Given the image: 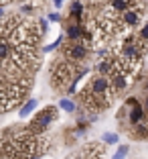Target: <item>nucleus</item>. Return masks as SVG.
<instances>
[{
    "instance_id": "nucleus-1",
    "label": "nucleus",
    "mask_w": 148,
    "mask_h": 159,
    "mask_svg": "<svg viewBox=\"0 0 148 159\" xmlns=\"http://www.w3.org/2000/svg\"><path fill=\"white\" fill-rule=\"evenodd\" d=\"M114 96H116V90L112 86L110 78L108 75L97 74L89 80V84L83 88L81 92V102L87 110L95 112V110H104L114 102Z\"/></svg>"
},
{
    "instance_id": "nucleus-2",
    "label": "nucleus",
    "mask_w": 148,
    "mask_h": 159,
    "mask_svg": "<svg viewBox=\"0 0 148 159\" xmlns=\"http://www.w3.org/2000/svg\"><path fill=\"white\" fill-rule=\"evenodd\" d=\"M75 70H77V66H73L71 61L59 57V59L51 66V78H49V80H51V86L55 90H63L65 86L73 80Z\"/></svg>"
},
{
    "instance_id": "nucleus-3",
    "label": "nucleus",
    "mask_w": 148,
    "mask_h": 159,
    "mask_svg": "<svg viewBox=\"0 0 148 159\" xmlns=\"http://www.w3.org/2000/svg\"><path fill=\"white\" fill-rule=\"evenodd\" d=\"M91 55V45L85 39H77V41H67L63 47V59L71 61L73 66H83L87 57Z\"/></svg>"
},
{
    "instance_id": "nucleus-4",
    "label": "nucleus",
    "mask_w": 148,
    "mask_h": 159,
    "mask_svg": "<svg viewBox=\"0 0 148 159\" xmlns=\"http://www.w3.org/2000/svg\"><path fill=\"white\" fill-rule=\"evenodd\" d=\"M55 120H57V108L47 106V108H43L41 112L35 114V118L28 122V131L35 133V135H41V133H45L47 129L51 126V122H55Z\"/></svg>"
},
{
    "instance_id": "nucleus-5",
    "label": "nucleus",
    "mask_w": 148,
    "mask_h": 159,
    "mask_svg": "<svg viewBox=\"0 0 148 159\" xmlns=\"http://www.w3.org/2000/svg\"><path fill=\"white\" fill-rule=\"evenodd\" d=\"M140 20H142V8H140V4H134V6H130L128 10L120 12L122 27H136V25H140Z\"/></svg>"
},
{
    "instance_id": "nucleus-6",
    "label": "nucleus",
    "mask_w": 148,
    "mask_h": 159,
    "mask_svg": "<svg viewBox=\"0 0 148 159\" xmlns=\"http://www.w3.org/2000/svg\"><path fill=\"white\" fill-rule=\"evenodd\" d=\"M106 153H104V147L93 143V145H87L81 149V153L77 155V159H104Z\"/></svg>"
},
{
    "instance_id": "nucleus-7",
    "label": "nucleus",
    "mask_w": 148,
    "mask_h": 159,
    "mask_svg": "<svg viewBox=\"0 0 148 159\" xmlns=\"http://www.w3.org/2000/svg\"><path fill=\"white\" fill-rule=\"evenodd\" d=\"M69 14H71V19H75V20L83 19V14H85V2H83V0H75L73 4H71Z\"/></svg>"
},
{
    "instance_id": "nucleus-8",
    "label": "nucleus",
    "mask_w": 148,
    "mask_h": 159,
    "mask_svg": "<svg viewBox=\"0 0 148 159\" xmlns=\"http://www.w3.org/2000/svg\"><path fill=\"white\" fill-rule=\"evenodd\" d=\"M35 108H37V100H35V98L27 100V102L23 104V108L19 110V116H20V118H27L31 112H35Z\"/></svg>"
},
{
    "instance_id": "nucleus-9",
    "label": "nucleus",
    "mask_w": 148,
    "mask_h": 159,
    "mask_svg": "<svg viewBox=\"0 0 148 159\" xmlns=\"http://www.w3.org/2000/svg\"><path fill=\"white\" fill-rule=\"evenodd\" d=\"M59 108H63V110H65V112H75V108H77V106H75V102H73V100H69V98H61L59 100Z\"/></svg>"
},
{
    "instance_id": "nucleus-10",
    "label": "nucleus",
    "mask_w": 148,
    "mask_h": 159,
    "mask_svg": "<svg viewBox=\"0 0 148 159\" xmlns=\"http://www.w3.org/2000/svg\"><path fill=\"white\" fill-rule=\"evenodd\" d=\"M118 139H120V137H118V133H106V135L102 137V141H104V143H108V145H116Z\"/></svg>"
},
{
    "instance_id": "nucleus-11",
    "label": "nucleus",
    "mask_w": 148,
    "mask_h": 159,
    "mask_svg": "<svg viewBox=\"0 0 148 159\" xmlns=\"http://www.w3.org/2000/svg\"><path fill=\"white\" fill-rule=\"evenodd\" d=\"M128 151H130V147H128V145H122L120 149H118V153L114 155L112 159H126V155H128Z\"/></svg>"
},
{
    "instance_id": "nucleus-12",
    "label": "nucleus",
    "mask_w": 148,
    "mask_h": 159,
    "mask_svg": "<svg viewBox=\"0 0 148 159\" xmlns=\"http://www.w3.org/2000/svg\"><path fill=\"white\" fill-rule=\"evenodd\" d=\"M138 37H140V39H144V41H148V23H144L142 27H140Z\"/></svg>"
},
{
    "instance_id": "nucleus-13",
    "label": "nucleus",
    "mask_w": 148,
    "mask_h": 159,
    "mask_svg": "<svg viewBox=\"0 0 148 159\" xmlns=\"http://www.w3.org/2000/svg\"><path fill=\"white\" fill-rule=\"evenodd\" d=\"M61 43H63V35H59V37L55 39V43H51V45H47L45 49H47V51H53V49H57V47H59Z\"/></svg>"
},
{
    "instance_id": "nucleus-14",
    "label": "nucleus",
    "mask_w": 148,
    "mask_h": 159,
    "mask_svg": "<svg viewBox=\"0 0 148 159\" xmlns=\"http://www.w3.org/2000/svg\"><path fill=\"white\" fill-rule=\"evenodd\" d=\"M39 25H41V31H49V23H47L45 19H41V20H39Z\"/></svg>"
},
{
    "instance_id": "nucleus-15",
    "label": "nucleus",
    "mask_w": 148,
    "mask_h": 159,
    "mask_svg": "<svg viewBox=\"0 0 148 159\" xmlns=\"http://www.w3.org/2000/svg\"><path fill=\"white\" fill-rule=\"evenodd\" d=\"M23 12H32V4H24L23 6Z\"/></svg>"
},
{
    "instance_id": "nucleus-16",
    "label": "nucleus",
    "mask_w": 148,
    "mask_h": 159,
    "mask_svg": "<svg viewBox=\"0 0 148 159\" xmlns=\"http://www.w3.org/2000/svg\"><path fill=\"white\" fill-rule=\"evenodd\" d=\"M49 20H59V14H57V12H53V14H49Z\"/></svg>"
},
{
    "instance_id": "nucleus-17",
    "label": "nucleus",
    "mask_w": 148,
    "mask_h": 159,
    "mask_svg": "<svg viewBox=\"0 0 148 159\" xmlns=\"http://www.w3.org/2000/svg\"><path fill=\"white\" fill-rule=\"evenodd\" d=\"M53 4H55L57 8H61V4H63V0H53Z\"/></svg>"
},
{
    "instance_id": "nucleus-18",
    "label": "nucleus",
    "mask_w": 148,
    "mask_h": 159,
    "mask_svg": "<svg viewBox=\"0 0 148 159\" xmlns=\"http://www.w3.org/2000/svg\"><path fill=\"white\" fill-rule=\"evenodd\" d=\"M2 71H4V61L0 59V75H2Z\"/></svg>"
},
{
    "instance_id": "nucleus-19",
    "label": "nucleus",
    "mask_w": 148,
    "mask_h": 159,
    "mask_svg": "<svg viewBox=\"0 0 148 159\" xmlns=\"http://www.w3.org/2000/svg\"><path fill=\"white\" fill-rule=\"evenodd\" d=\"M2 19H4V10H2V6H0V23H2Z\"/></svg>"
},
{
    "instance_id": "nucleus-20",
    "label": "nucleus",
    "mask_w": 148,
    "mask_h": 159,
    "mask_svg": "<svg viewBox=\"0 0 148 159\" xmlns=\"http://www.w3.org/2000/svg\"><path fill=\"white\" fill-rule=\"evenodd\" d=\"M146 90H148V82H146Z\"/></svg>"
}]
</instances>
